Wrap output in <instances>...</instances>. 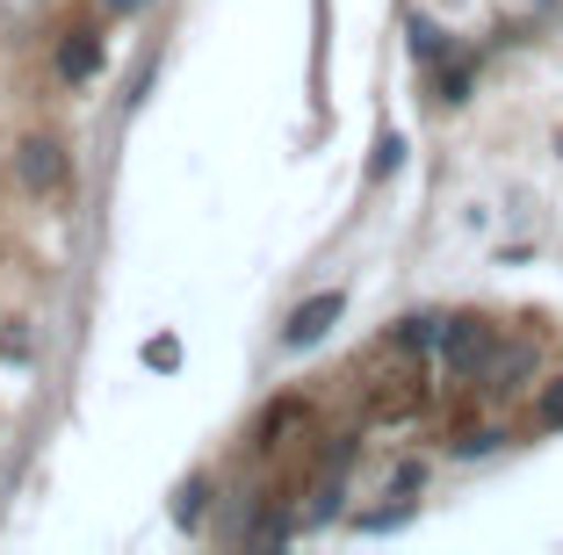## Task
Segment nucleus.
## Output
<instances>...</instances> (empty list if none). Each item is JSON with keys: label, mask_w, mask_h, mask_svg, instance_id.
Segmentation results:
<instances>
[{"label": "nucleus", "mask_w": 563, "mask_h": 555, "mask_svg": "<svg viewBox=\"0 0 563 555\" xmlns=\"http://www.w3.org/2000/svg\"><path fill=\"white\" fill-rule=\"evenodd\" d=\"M441 360L455 376H492L498 360V332L484 318H441Z\"/></svg>", "instance_id": "1"}, {"label": "nucleus", "mask_w": 563, "mask_h": 555, "mask_svg": "<svg viewBox=\"0 0 563 555\" xmlns=\"http://www.w3.org/2000/svg\"><path fill=\"white\" fill-rule=\"evenodd\" d=\"M15 174H22V188H30V196H58V188L73 180L66 145H58V137H30V145L15 152Z\"/></svg>", "instance_id": "2"}, {"label": "nucleus", "mask_w": 563, "mask_h": 555, "mask_svg": "<svg viewBox=\"0 0 563 555\" xmlns=\"http://www.w3.org/2000/svg\"><path fill=\"white\" fill-rule=\"evenodd\" d=\"M340 311H347V296H340V289L311 296V303H297V318L282 325V340H289V346H311V340H325V332H332V318H340Z\"/></svg>", "instance_id": "3"}, {"label": "nucleus", "mask_w": 563, "mask_h": 555, "mask_svg": "<svg viewBox=\"0 0 563 555\" xmlns=\"http://www.w3.org/2000/svg\"><path fill=\"white\" fill-rule=\"evenodd\" d=\"M58 73H66V80H95V73H101V36L73 30L66 44H58Z\"/></svg>", "instance_id": "4"}, {"label": "nucleus", "mask_w": 563, "mask_h": 555, "mask_svg": "<svg viewBox=\"0 0 563 555\" xmlns=\"http://www.w3.org/2000/svg\"><path fill=\"white\" fill-rule=\"evenodd\" d=\"M412 51H419V58H427V66H433V58H441V51H448V44H441V30H433L427 15L412 22Z\"/></svg>", "instance_id": "5"}, {"label": "nucleus", "mask_w": 563, "mask_h": 555, "mask_svg": "<svg viewBox=\"0 0 563 555\" xmlns=\"http://www.w3.org/2000/svg\"><path fill=\"white\" fill-rule=\"evenodd\" d=\"M534 419H542V425H563V376H556V382L542 390V404H534Z\"/></svg>", "instance_id": "6"}, {"label": "nucleus", "mask_w": 563, "mask_h": 555, "mask_svg": "<svg viewBox=\"0 0 563 555\" xmlns=\"http://www.w3.org/2000/svg\"><path fill=\"white\" fill-rule=\"evenodd\" d=\"M202 498H210V490H202V484H188V490H181V506H174V520H181V526H196V520H202Z\"/></svg>", "instance_id": "7"}, {"label": "nucleus", "mask_w": 563, "mask_h": 555, "mask_svg": "<svg viewBox=\"0 0 563 555\" xmlns=\"http://www.w3.org/2000/svg\"><path fill=\"white\" fill-rule=\"evenodd\" d=\"M145 360H152V368H174V360H181V346H174V340H152Z\"/></svg>", "instance_id": "8"}, {"label": "nucleus", "mask_w": 563, "mask_h": 555, "mask_svg": "<svg viewBox=\"0 0 563 555\" xmlns=\"http://www.w3.org/2000/svg\"><path fill=\"white\" fill-rule=\"evenodd\" d=\"M398 159H405V145H398V137H383V145H376V174H390Z\"/></svg>", "instance_id": "9"}, {"label": "nucleus", "mask_w": 563, "mask_h": 555, "mask_svg": "<svg viewBox=\"0 0 563 555\" xmlns=\"http://www.w3.org/2000/svg\"><path fill=\"white\" fill-rule=\"evenodd\" d=\"M101 8H109V15H137V8H145V0H101Z\"/></svg>", "instance_id": "10"}]
</instances>
